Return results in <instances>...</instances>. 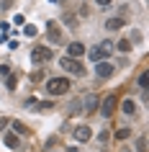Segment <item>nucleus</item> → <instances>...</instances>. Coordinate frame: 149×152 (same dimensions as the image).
<instances>
[{"label": "nucleus", "mask_w": 149, "mask_h": 152, "mask_svg": "<svg viewBox=\"0 0 149 152\" xmlns=\"http://www.w3.org/2000/svg\"><path fill=\"white\" fill-rule=\"evenodd\" d=\"M70 88H72V83L67 80V77H49L44 90H47L49 96H64Z\"/></svg>", "instance_id": "obj_1"}, {"label": "nucleus", "mask_w": 149, "mask_h": 152, "mask_svg": "<svg viewBox=\"0 0 149 152\" xmlns=\"http://www.w3.org/2000/svg\"><path fill=\"white\" fill-rule=\"evenodd\" d=\"M59 64H62V70L72 72V75H77V77H82V75H85V67H82L75 57H62V59H59Z\"/></svg>", "instance_id": "obj_2"}, {"label": "nucleus", "mask_w": 149, "mask_h": 152, "mask_svg": "<svg viewBox=\"0 0 149 152\" xmlns=\"http://www.w3.org/2000/svg\"><path fill=\"white\" fill-rule=\"evenodd\" d=\"M52 59V47H33L31 49V62L33 64H44Z\"/></svg>", "instance_id": "obj_3"}, {"label": "nucleus", "mask_w": 149, "mask_h": 152, "mask_svg": "<svg viewBox=\"0 0 149 152\" xmlns=\"http://www.w3.org/2000/svg\"><path fill=\"white\" fill-rule=\"evenodd\" d=\"M116 106H118L116 96H105V98H103V106H100V113L105 116V119H110V116H113V111H116Z\"/></svg>", "instance_id": "obj_4"}, {"label": "nucleus", "mask_w": 149, "mask_h": 152, "mask_svg": "<svg viewBox=\"0 0 149 152\" xmlns=\"http://www.w3.org/2000/svg\"><path fill=\"white\" fill-rule=\"evenodd\" d=\"M47 36L52 44H59L62 41V31H59V23H54V21H49L47 23Z\"/></svg>", "instance_id": "obj_5"}, {"label": "nucleus", "mask_w": 149, "mask_h": 152, "mask_svg": "<svg viewBox=\"0 0 149 152\" xmlns=\"http://www.w3.org/2000/svg\"><path fill=\"white\" fill-rule=\"evenodd\" d=\"M110 52V44H100V47H93L90 49V59L93 62H100V59H105Z\"/></svg>", "instance_id": "obj_6"}, {"label": "nucleus", "mask_w": 149, "mask_h": 152, "mask_svg": "<svg viewBox=\"0 0 149 152\" xmlns=\"http://www.w3.org/2000/svg\"><path fill=\"white\" fill-rule=\"evenodd\" d=\"M113 70H116V67H113L110 62H105V59H100V62L95 64V75H98V77H110Z\"/></svg>", "instance_id": "obj_7"}, {"label": "nucleus", "mask_w": 149, "mask_h": 152, "mask_svg": "<svg viewBox=\"0 0 149 152\" xmlns=\"http://www.w3.org/2000/svg\"><path fill=\"white\" fill-rule=\"evenodd\" d=\"M82 54H85V47H82L80 41H72L70 47H67V57H75V59H77V57H82Z\"/></svg>", "instance_id": "obj_8"}, {"label": "nucleus", "mask_w": 149, "mask_h": 152, "mask_svg": "<svg viewBox=\"0 0 149 152\" xmlns=\"http://www.w3.org/2000/svg\"><path fill=\"white\" fill-rule=\"evenodd\" d=\"M90 137H93V132H90V126H85V124L75 129V139H77V142H87Z\"/></svg>", "instance_id": "obj_9"}, {"label": "nucleus", "mask_w": 149, "mask_h": 152, "mask_svg": "<svg viewBox=\"0 0 149 152\" xmlns=\"http://www.w3.org/2000/svg\"><path fill=\"white\" fill-rule=\"evenodd\" d=\"M126 26V21L121 16H116V18H108V21H105V28H108V31H118V28H124Z\"/></svg>", "instance_id": "obj_10"}, {"label": "nucleus", "mask_w": 149, "mask_h": 152, "mask_svg": "<svg viewBox=\"0 0 149 152\" xmlns=\"http://www.w3.org/2000/svg\"><path fill=\"white\" fill-rule=\"evenodd\" d=\"M3 142H5V147H10V150H18V144H21V139H18V134H5L3 137Z\"/></svg>", "instance_id": "obj_11"}, {"label": "nucleus", "mask_w": 149, "mask_h": 152, "mask_svg": "<svg viewBox=\"0 0 149 152\" xmlns=\"http://www.w3.org/2000/svg\"><path fill=\"white\" fill-rule=\"evenodd\" d=\"M121 111H124V113H129V116H134V113H136V103H134L131 98H126L124 103H121Z\"/></svg>", "instance_id": "obj_12"}, {"label": "nucleus", "mask_w": 149, "mask_h": 152, "mask_svg": "<svg viewBox=\"0 0 149 152\" xmlns=\"http://www.w3.org/2000/svg\"><path fill=\"white\" fill-rule=\"evenodd\" d=\"M95 108H98V98H95V96H87L85 98V111H95Z\"/></svg>", "instance_id": "obj_13"}, {"label": "nucleus", "mask_w": 149, "mask_h": 152, "mask_svg": "<svg viewBox=\"0 0 149 152\" xmlns=\"http://www.w3.org/2000/svg\"><path fill=\"white\" fill-rule=\"evenodd\" d=\"M13 132H16L18 137H23V134H28V129H26V124H21V121H13Z\"/></svg>", "instance_id": "obj_14"}, {"label": "nucleus", "mask_w": 149, "mask_h": 152, "mask_svg": "<svg viewBox=\"0 0 149 152\" xmlns=\"http://www.w3.org/2000/svg\"><path fill=\"white\" fill-rule=\"evenodd\" d=\"M147 85H149V72H141V75H139V88L147 90Z\"/></svg>", "instance_id": "obj_15"}, {"label": "nucleus", "mask_w": 149, "mask_h": 152, "mask_svg": "<svg viewBox=\"0 0 149 152\" xmlns=\"http://www.w3.org/2000/svg\"><path fill=\"white\" fill-rule=\"evenodd\" d=\"M136 152H147V137H139L136 139Z\"/></svg>", "instance_id": "obj_16"}, {"label": "nucleus", "mask_w": 149, "mask_h": 152, "mask_svg": "<svg viewBox=\"0 0 149 152\" xmlns=\"http://www.w3.org/2000/svg\"><path fill=\"white\" fill-rule=\"evenodd\" d=\"M116 47L121 49V52H131V41H129V39H124V41H118Z\"/></svg>", "instance_id": "obj_17"}, {"label": "nucleus", "mask_w": 149, "mask_h": 152, "mask_svg": "<svg viewBox=\"0 0 149 152\" xmlns=\"http://www.w3.org/2000/svg\"><path fill=\"white\" fill-rule=\"evenodd\" d=\"M129 134H131V132H129V126H121V129L116 132V139H126Z\"/></svg>", "instance_id": "obj_18"}, {"label": "nucleus", "mask_w": 149, "mask_h": 152, "mask_svg": "<svg viewBox=\"0 0 149 152\" xmlns=\"http://www.w3.org/2000/svg\"><path fill=\"white\" fill-rule=\"evenodd\" d=\"M23 34H26V36H36L39 31H36V26H31V23H28V26L23 28Z\"/></svg>", "instance_id": "obj_19"}, {"label": "nucleus", "mask_w": 149, "mask_h": 152, "mask_svg": "<svg viewBox=\"0 0 149 152\" xmlns=\"http://www.w3.org/2000/svg\"><path fill=\"white\" fill-rule=\"evenodd\" d=\"M95 3H98L100 8H110V5H113V0H95Z\"/></svg>", "instance_id": "obj_20"}]
</instances>
